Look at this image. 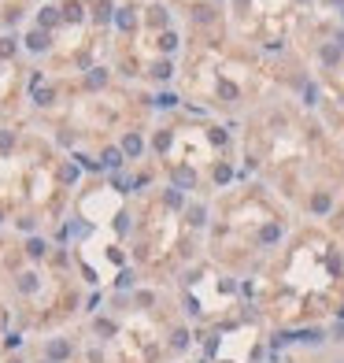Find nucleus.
<instances>
[{"mask_svg": "<svg viewBox=\"0 0 344 363\" xmlns=\"http://www.w3.org/2000/svg\"><path fill=\"white\" fill-rule=\"evenodd\" d=\"M337 45H340V49H344V34H340V37H337Z\"/></svg>", "mask_w": 344, "mask_h": 363, "instance_id": "obj_20", "label": "nucleus"}, {"mask_svg": "<svg viewBox=\"0 0 344 363\" xmlns=\"http://www.w3.org/2000/svg\"><path fill=\"white\" fill-rule=\"evenodd\" d=\"M26 252H30V256H44V241H37V238H34V241L26 245Z\"/></svg>", "mask_w": 344, "mask_h": 363, "instance_id": "obj_8", "label": "nucleus"}, {"mask_svg": "<svg viewBox=\"0 0 344 363\" xmlns=\"http://www.w3.org/2000/svg\"><path fill=\"white\" fill-rule=\"evenodd\" d=\"M119 26H122V30H130V26H133V15H130V8H126V11H119Z\"/></svg>", "mask_w": 344, "mask_h": 363, "instance_id": "obj_9", "label": "nucleus"}, {"mask_svg": "<svg viewBox=\"0 0 344 363\" xmlns=\"http://www.w3.org/2000/svg\"><path fill=\"white\" fill-rule=\"evenodd\" d=\"M170 345H174V349H185V345H189V334H185V330H178V334H174V341H170Z\"/></svg>", "mask_w": 344, "mask_h": 363, "instance_id": "obj_10", "label": "nucleus"}, {"mask_svg": "<svg viewBox=\"0 0 344 363\" xmlns=\"http://www.w3.org/2000/svg\"><path fill=\"white\" fill-rule=\"evenodd\" d=\"M311 211H318V215H326V211H330V197H326V193H318V197H311Z\"/></svg>", "mask_w": 344, "mask_h": 363, "instance_id": "obj_3", "label": "nucleus"}, {"mask_svg": "<svg viewBox=\"0 0 344 363\" xmlns=\"http://www.w3.org/2000/svg\"><path fill=\"white\" fill-rule=\"evenodd\" d=\"M278 238H281V230H278V226H267V230L259 233V241H263V245H274Z\"/></svg>", "mask_w": 344, "mask_h": 363, "instance_id": "obj_6", "label": "nucleus"}, {"mask_svg": "<svg viewBox=\"0 0 344 363\" xmlns=\"http://www.w3.org/2000/svg\"><path fill=\"white\" fill-rule=\"evenodd\" d=\"M189 219H193V223L200 226V223H204V208H193V211H189Z\"/></svg>", "mask_w": 344, "mask_h": 363, "instance_id": "obj_18", "label": "nucleus"}, {"mask_svg": "<svg viewBox=\"0 0 344 363\" xmlns=\"http://www.w3.org/2000/svg\"><path fill=\"white\" fill-rule=\"evenodd\" d=\"M296 341H304V345H318V341H322V330H300V334H296Z\"/></svg>", "mask_w": 344, "mask_h": 363, "instance_id": "obj_4", "label": "nucleus"}, {"mask_svg": "<svg viewBox=\"0 0 344 363\" xmlns=\"http://www.w3.org/2000/svg\"><path fill=\"white\" fill-rule=\"evenodd\" d=\"M167 145H170V134H159V137H155V148H159V152H163Z\"/></svg>", "mask_w": 344, "mask_h": 363, "instance_id": "obj_17", "label": "nucleus"}, {"mask_svg": "<svg viewBox=\"0 0 344 363\" xmlns=\"http://www.w3.org/2000/svg\"><path fill=\"white\" fill-rule=\"evenodd\" d=\"M56 19H59V15H56V8H44V15H41V23H44V26H52Z\"/></svg>", "mask_w": 344, "mask_h": 363, "instance_id": "obj_11", "label": "nucleus"}, {"mask_svg": "<svg viewBox=\"0 0 344 363\" xmlns=\"http://www.w3.org/2000/svg\"><path fill=\"white\" fill-rule=\"evenodd\" d=\"M44 45H49V41H44V34H30V49H34V52H41Z\"/></svg>", "mask_w": 344, "mask_h": 363, "instance_id": "obj_7", "label": "nucleus"}, {"mask_svg": "<svg viewBox=\"0 0 344 363\" xmlns=\"http://www.w3.org/2000/svg\"><path fill=\"white\" fill-rule=\"evenodd\" d=\"M155 78H170V63H155Z\"/></svg>", "mask_w": 344, "mask_h": 363, "instance_id": "obj_14", "label": "nucleus"}, {"mask_svg": "<svg viewBox=\"0 0 344 363\" xmlns=\"http://www.w3.org/2000/svg\"><path fill=\"white\" fill-rule=\"evenodd\" d=\"M322 59L326 63H337V49H333V45H326V49H322Z\"/></svg>", "mask_w": 344, "mask_h": 363, "instance_id": "obj_13", "label": "nucleus"}, {"mask_svg": "<svg viewBox=\"0 0 344 363\" xmlns=\"http://www.w3.org/2000/svg\"><path fill=\"white\" fill-rule=\"evenodd\" d=\"M49 356H52V359L71 356V345H67V341H52V345H49Z\"/></svg>", "mask_w": 344, "mask_h": 363, "instance_id": "obj_1", "label": "nucleus"}, {"mask_svg": "<svg viewBox=\"0 0 344 363\" xmlns=\"http://www.w3.org/2000/svg\"><path fill=\"white\" fill-rule=\"evenodd\" d=\"M119 163H122V152L119 148H107L104 152V167H119Z\"/></svg>", "mask_w": 344, "mask_h": 363, "instance_id": "obj_5", "label": "nucleus"}, {"mask_svg": "<svg viewBox=\"0 0 344 363\" xmlns=\"http://www.w3.org/2000/svg\"><path fill=\"white\" fill-rule=\"evenodd\" d=\"M63 15H67V19H82V8L71 4V8H63Z\"/></svg>", "mask_w": 344, "mask_h": 363, "instance_id": "obj_15", "label": "nucleus"}, {"mask_svg": "<svg viewBox=\"0 0 344 363\" xmlns=\"http://www.w3.org/2000/svg\"><path fill=\"white\" fill-rule=\"evenodd\" d=\"M8 145H11V134H8V130H0V148H8Z\"/></svg>", "mask_w": 344, "mask_h": 363, "instance_id": "obj_19", "label": "nucleus"}, {"mask_svg": "<svg viewBox=\"0 0 344 363\" xmlns=\"http://www.w3.org/2000/svg\"><path fill=\"white\" fill-rule=\"evenodd\" d=\"M89 86H104V71H93L89 74Z\"/></svg>", "mask_w": 344, "mask_h": 363, "instance_id": "obj_16", "label": "nucleus"}, {"mask_svg": "<svg viewBox=\"0 0 344 363\" xmlns=\"http://www.w3.org/2000/svg\"><path fill=\"white\" fill-rule=\"evenodd\" d=\"M122 148H126V156H141V148H145V145H141V137H137V134H130L126 141H122Z\"/></svg>", "mask_w": 344, "mask_h": 363, "instance_id": "obj_2", "label": "nucleus"}, {"mask_svg": "<svg viewBox=\"0 0 344 363\" xmlns=\"http://www.w3.org/2000/svg\"><path fill=\"white\" fill-rule=\"evenodd\" d=\"M159 45H163V49L170 52V49H174V45H178V37H174V34H163V37H159Z\"/></svg>", "mask_w": 344, "mask_h": 363, "instance_id": "obj_12", "label": "nucleus"}]
</instances>
